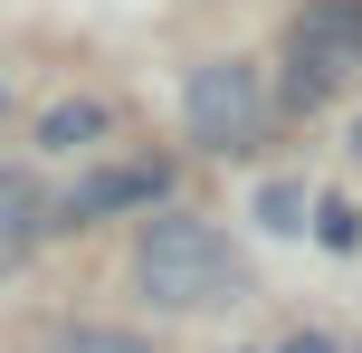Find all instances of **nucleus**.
Here are the masks:
<instances>
[{
  "instance_id": "f8f14e48",
  "label": "nucleus",
  "mask_w": 362,
  "mask_h": 353,
  "mask_svg": "<svg viewBox=\"0 0 362 353\" xmlns=\"http://www.w3.org/2000/svg\"><path fill=\"white\" fill-rule=\"evenodd\" d=\"M48 353H57V344H48Z\"/></svg>"
},
{
  "instance_id": "6e6552de",
  "label": "nucleus",
  "mask_w": 362,
  "mask_h": 353,
  "mask_svg": "<svg viewBox=\"0 0 362 353\" xmlns=\"http://www.w3.org/2000/svg\"><path fill=\"white\" fill-rule=\"evenodd\" d=\"M315 239H325V248H362V210L325 201V210H315Z\"/></svg>"
},
{
  "instance_id": "20e7f679",
  "label": "nucleus",
  "mask_w": 362,
  "mask_h": 353,
  "mask_svg": "<svg viewBox=\"0 0 362 353\" xmlns=\"http://www.w3.org/2000/svg\"><path fill=\"white\" fill-rule=\"evenodd\" d=\"M163 191H172V163H105V172H86L67 201H48V229H95V220H115V210H153Z\"/></svg>"
},
{
  "instance_id": "f257e3e1",
  "label": "nucleus",
  "mask_w": 362,
  "mask_h": 353,
  "mask_svg": "<svg viewBox=\"0 0 362 353\" xmlns=\"http://www.w3.org/2000/svg\"><path fill=\"white\" fill-rule=\"evenodd\" d=\"M124 277H134V306H144V316H219V306L248 296L238 248L219 239L200 210H144Z\"/></svg>"
},
{
  "instance_id": "423d86ee",
  "label": "nucleus",
  "mask_w": 362,
  "mask_h": 353,
  "mask_svg": "<svg viewBox=\"0 0 362 353\" xmlns=\"http://www.w3.org/2000/svg\"><path fill=\"white\" fill-rule=\"evenodd\" d=\"M105 125H115V115L95 105V96H67V105H48V115H38V144H48V153H86Z\"/></svg>"
},
{
  "instance_id": "0eeeda50",
  "label": "nucleus",
  "mask_w": 362,
  "mask_h": 353,
  "mask_svg": "<svg viewBox=\"0 0 362 353\" xmlns=\"http://www.w3.org/2000/svg\"><path fill=\"white\" fill-rule=\"evenodd\" d=\"M305 182H267V191H257V229H276V239H296V229H305Z\"/></svg>"
},
{
  "instance_id": "39448f33",
  "label": "nucleus",
  "mask_w": 362,
  "mask_h": 353,
  "mask_svg": "<svg viewBox=\"0 0 362 353\" xmlns=\"http://www.w3.org/2000/svg\"><path fill=\"white\" fill-rule=\"evenodd\" d=\"M38 239H48V201H38V182H29V172H0V277L29 267Z\"/></svg>"
},
{
  "instance_id": "f03ea898",
  "label": "nucleus",
  "mask_w": 362,
  "mask_h": 353,
  "mask_svg": "<svg viewBox=\"0 0 362 353\" xmlns=\"http://www.w3.org/2000/svg\"><path fill=\"white\" fill-rule=\"evenodd\" d=\"M181 125H191V144L219 153V163L257 153L267 144V76H257L248 57H200V67L181 76Z\"/></svg>"
},
{
  "instance_id": "9d476101",
  "label": "nucleus",
  "mask_w": 362,
  "mask_h": 353,
  "mask_svg": "<svg viewBox=\"0 0 362 353\" xmlns=\"http://www.w3.org/2000/svg\"><path fill=\"white\" fill-rule=\"evenodd\" d=\"M353 153H362V115H353Z\"/></svg>"
},
{
  "instance_id": "9b49d317",
  "label": "nucleus",
  "mask_w": 362,
  "mask_h": 353,
  "mask_svg": "<svg viewBox=\"0 0 362 353\" xmlns=\"http://www.w3.org/2000/svg\"><path fill=\"white\" fill-rule=\"evenodd\" d=\"M0 105H10V96H0Z\"/></svg>"
},
{
  "instance_id": "7ed1b4c3",
  "label": "nucleus",
  "mask_w": 362,
  "mask_h": 353,
  "mask_svg": "<svg viewBox=\"0 0 362 353\" xmlns=\"http://www.w3.org/2000/svg\"><path fill=\"white\" fill-rule=\"evenodd\" d=\"M344 76H362V0H305L286 29V105H325Z\"/></svg>"
},
{
  "instance_id": "1a4fd4ad",
  "label": "nucleus",
  "mask_w": 362,
  "mask_h": 353,
  "mask_svg": "<svg viewBox=\"0 0 362 353\" xmlns=\"http://www.w3.org/2000/svg\"><path fill=\"white\" fill-rule=\"evenodd\" d=\"M276 353H344V344H334V335H315V325H296V335L276 344Z\"/></svg>"
}]
</instances>
